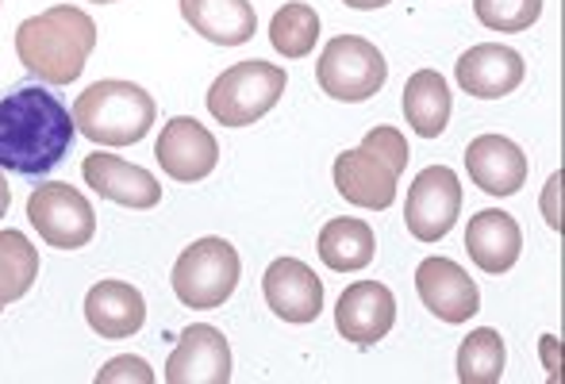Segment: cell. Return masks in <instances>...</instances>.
<instances>
[{
    "label": "cell",
    "mask_w": 565,
    "mask_h": 384,
    "mask_svg": "<svg viewBox=\"0 0 565 384\" xmlns=\"http://www.w3.org/2000/svg\"><path fill=\"white\" fill-rule=\"evenodd\" d=\"M320 258L328 269H335V274H358V269H365L373 262V254H377V238H373V227L365 220H350V215H342V220H331L323 223L320 231Z\"/></svg>",
    "instance_id": "7402d4cb"
},
{
    "label": "cell",
    "mask_w": 565,
    "mask_h": 384,
    "mask_svg": "<svg viewBox=\"0 0 565 384\" xmlns=\"http://www.w3.org/2000/svg\"><path fill=\"white\" fill-rule=\"evenodd\" d=\"M262 292L285 323H316L323 311V281L300 258H277L262 277Z\"/></svg>",
    "instance_id": "4fadbf2b"
},
{
    "label": "cell",
    "mask_w": 565,
    "mask_h": 384,
    "mask_svg": "<svg viewBox=\"0 0 565 384\" xmlns=\"http://www.w3.org/2000/svg\"><path fill=\"white\" fill-rule=\"evenodd\" d=\"M238 274H243V262L227 238H196L193 246L181 250L178 266H173V292L185 308L212 311L231 300Z\"/></svg>",
    "instance_id": "5b68a950"
},
{
    "label": "cell",
    "mask_w": 565,
    "mask_h": 384,
    "mask_svg": "<svg viewBox=\"0 0 565 384\" xmlns=\"http://www.w3.org/2000/svg\"><path fill=\"white\" fill-rule=\"evenodd\" d=\"M93 46H97V23L74 4H54L15 28V58L46 85L77 82Z\"/></svg>",
    "instance_id": "7a4b0ae2"
},
{
    "label": "cell",
    "mask_w": 565,
    "mask_h": 384,
    "mask_svg": "<svg viewBox=\"0 0 565 384\" xmlns=\"http://www.w3.org/2000/svg\"><path fill=\"white\" fill-rule=\"evenodd\" d=\"M185 23L216 46H243L258 31L250 0H181Z\"/></svg>",
    "instance_id": "ffe728a7"
},
{
    "label": "cell",
    "mask_w": 565,
    "mask_h": 384,
    "mask_svg": "<svg viewBox=\"0 0 565 384\" xmlns=\"http://www.w3.org/2000/svg\"><path fill=\"white\" fill-rule=\"evenodd\" d=\"M454 74H458V85L469 96H477V100H500V96L520 89L527 70H523V58L512 51V46L481 43V46H469V51L461 54Z\"/></svg>",
    "instance_id": "9a60e30c"
},
{
    "label": "cell",
    "mask_w": 565,
    "mask_h": 384,
    "mask_svg": "<svg viewBox=\"0 0 565 384\" xmlns=\"http://www.w3.org/2000/svg\"><path fill=\"white\" fill-rule=\"evenodd\" d=\"M28 220L54 250H82L97 235V215L93 204L66 181H46L35 185L28 196Z\"/></svg>",
    "instance_id": "52a82bcc"
},
{
    "label": "cell",
    "mask_w": 565,
    "mask_h": 384,
    "mask_svg": "<svg viewBox=\"0 0 565 384\" xmlns=\"http://www.w3.org/2000/svg\"><path fill=\"white\" fill-rule=\"evenodd\" d=\"M39 277V254L23 231H0V303H15Z\"/></svg>",
    "instance_id": "603a6c76"
},
{
    "label": "cell",
    "mask_w": 565,
    "mask_h": 384,
    "mask_svg": "<svg viewBox=\"0 0 565 384\" xmlns=\"http://www.w3.org/2000/svg\"><path fill=\"white\" fill-rule=\"evenodd\" d=\"M93 4H113V0H93Z\"/></svg>",
    "instance_id": "4dcf8cb0"
},
{
    "label": "cell",
    "mask_w": 565,
    "mask_h": 384,
    "mask_svg": "<svg viewBox=\"0 0 565 384\" xmlns=\"http://www.w3.org/2000/svg\"><path fill=\"white\" fill-rule=\"evenodd\" d=\"M396 323V296L381 281H354L335 303V327L354 346H377Z\"/></svg>",
    "instance_id": "30bf717a"
},
{
    "label": "cell",
    "mask_w": 565,
    "mask_h": 384,
    "mask_svg": "<svg viewBox=\"0 0 565 384\" xmlns=\"http://www.w3.org/2000/svg\"><path fill=\"white\" fill-rule=\"evenodd\" d=\"M466 170L489 196H515L527 185V154L504 135H477L466 147Z\"/></svg>",
    "instance_id": "5bb4252c"
},
{
    "label": "cell",
    "mask_w": 565,
    "mask_h": 384,
    "mask_svg": "<svg viewBox=\"0 0 565 384\" xmlns=\"http://www.w3.org/2000/svg\"><path fill=\"white\" fill-rule=\"evenodd\" d=\"M388 77V62L370 39L362 35H339L323 46L320 62H316V82L331 100L342 104H362L373 93H381Z\"/></svg>",
    "instance_id": "8992f818"
},
{
    "label": "cell",
    "mask_w": 565,
    "mask_h": 384,
    "mask_svg": "<svg viewBox=\"0 0 565 384\" xmlns=\"http://www.w3.org/2000/svg\"><path fill=\"white\" fill-rule=\"evenodd\" d=\"M82 173H85V185L97 192V196L135 207V212L158 207V200H162V185L154 181V173H147L142 166L124 162L116 154H89L82 162Z\"/></svg>",
    "instance_id": "2e32d148"
},
{
    "label": "cell",
    "mask_w": 565,
    "mask_h": 384,
    "mask_svg": "<svg viewBox=\"0 0 565 384\" xmlns=\"http://www.w3.org/2000/svg\"><path fill=\"white\" fill-rule=\"evenodd\" d=\"M473 15L489 31H527L543 15V0H473Z\"/></svg>",
    "instance_id": "484cf974"
},
{
    "label": "cell",
    "mask_w": 565,
    "mask_h": 384,
    "mask_svg": "<svg viewBox=\"0 0 565 384\" xmlns=\"http://www.w3.org/2000/svg\"><path fill=\"white\" fill-rule=\"evenodd\" d=\"M416 292L431 316L443 323H466L481 311V292L473 277L450 258H424L416 269Z\"/></svg>",
    "instance_id": "8fae6325"
},
{
    "label": "cell",
    "mask_w": 565,
    "mask_h": 384,
    "mask_svg": "<svg viewBox=\"0 0 565 384\" xmlns=\"http://www.w3.org/2000/svg\"><path fill=\"white\" fill-rule=\"evenodd\" d=\"M8 207H12V189H8L4 173H0V215H8Z\"/></svg>",
    "instance_id": "f546056e"
},
{
    "label": "cell",
    "mask_w": 565,
    "mask_h": 384,
    "mask_svg": "<svg viewBox=\"0 0 565 384\" xmlns=\"http://www.w3.org/2000/svg\"><path fill=\"white\" fill-rule=\"evenodd\" d=\"M74 111L43 85H15L0 96V170L43 178L74 142Z\"/></svg>",
    "instance_id": "6da1fadb"
},
{
    "label": "cell",
    "mask_w": 565,
    "mask_h": 384,
    "mask_svg": "<svg viewBox=\"0 0 565 384\" xmlns=\"http://www.w3.org/2000/svg\"><path fill=\"white\" fill-rule=\"evenodd\" d=\"M0 311H4V303H0Z\"/></svg>",
    "instance_id": "1f68e13d"
},
{
    "label": "cell",
    "mask_w": 565,
    "mask_h": 384,
    "mask_svg": "<svg viewBox=\"0 0 565 384\" xmlns=\"http://www.w3.org/2000/svg\"><path fill=\"white\" fill-rule=\"evenodd\" d=\"M285 85H289V77H285V70L274 66V62H258V58L238 62V66L224 70V74L212 82L209 111H212V119L224 127H250L277 108Z\"/></svg>",
    "instance_id": "277c9868"
},
{
    "label": "cell",
    "mask_w": 565,
    "mask_h": 384,
    "mask_svg": "<svg viewBox=\"0 0 565 384\" xmlns=\"http://www.w3.org/2000/svg\"><path fill=\"white\" fill-rule=\"evenodd\" d=\"M347 8H354V12H373V8H385L393 4V0H342Z\"/></svg>",
    "instance_id": "f1b7e54d"
},
{
    "label": "cell",
    "mask_w": 565,
    "mask_h": 384,
    "mask_svg": "<svg viewBox=\"0 0 565 384\" xmlns=\"http://www.w3.org/2000/svg\"><path fill=\"white\" fill-rule=\"evenodd\" d=\"M113 381H139V384H150L154 373L142 358H113L105 370L97 373V384H113Z\"/></svg>",
    "instance_id": "83f0119b"
},
{
    "label": "cell",
    "mask_w": 565,
    "mask_h": 384,
    "mask_svg": "<svg viewBox=\"0 0 565 384\" xmlns=\"http://www.w3.org/2000/svg\"><path fill=\"white\" fill-rule=\"evenodd\" d=\"M461 215V181L450 166H427L408 189L404 223L419 243H439L454 231Z\"/></svg>",
    "instance_id": "ba28073f"
},
{
    "label": "cell",
    "mask_w": 565,
    "mask_h": 384,
    "mask_svg": "<svg viewBox=\"0 0 565 384\" xmlns=\"http://www.w3.org/2000/svg\"><path fill=\"white\" fill-rule=\"evenodd\" d=\"M316 39H320V15L312 4H300V0L281 4V12L269 23V43L281 58H308Z\"/></svg>",
    "instance_id": "d4e9b609"
},
{
    "label": "cell",
    "mask_w": 565,
    "mask_h": 384,
    "mask_svg": "<svg viewBox=\"0 0 565 384\" xmlns=\"http://www.w3.org/2000/svg\"><path fill=\"white\" fill-rule=\"evenodd\" d=\"M154 158L162 166V173L181 185H196V181L212 178V170L220 166V142L204 124H196L193 116H173L158 135Z\"/></svg>",
    "instance_id": "9c48e42d"
},
{
    "label": "cell",
    "mask_w": 565,
    "mask_h": 384,
    "mask_svg": "<svg viewBox=\"0 0 565 384\" xmlns=\"http://www.w3.org/2000/svg\"><path fill=\"white\" fill-rule=\"evenodd\" d=\"M404 119L412 124V131L424 139H439L450 124V85L439 70H419L404 85Z\"/></svg>",
    "instance_id": "44dd1931"
},
{
    "label": "cell",
    "mask_w": 565,
    "mask_h": 384,
    "mask_svg": "<svg viewBox=\"0 0 565 384\" xmlns=\"http://www.w3.org/2000/svg\"><path fill=\"white\" fill-rule=\"evenodd\" d=\"M85 319L97 339H131L147 323V300L127 281H97L85 296Z\"/></svg>",
    "instance_id": "ac0fdd59"
},
{
    "label": "cell",
    "mask_w": 565,
    "mask_h": 384,
    "mask_svg": "<svg viewBox=\"0 0 565 384\" xmlns=\"http://www.w3.org/2000/svg\"><path fill=\"white\" fill-rule=\"evenodd\" d=\"M500 377H504V339L492 327H477L458 346V381L497 384Z\"/></svg>",
    "instance_id": "cb8c5ba5"
},
{
    "label": "cell",
    "mask_w": 565,
    "mask_h": 384,
    "mask_svg": "<svg viewBox=\"0 0 565 384\" xmlns=\"http://www.w3.org/2000/svg\"><path fill=\"white\" fill-rule=\"evenodd\" d=\"M362 150H370L377 162H385L396 178H401L404 166H408V158H412L408 142H404V135L396 131V127H373V131L362 139Z\"/></svg>",
    "instance_id": "4316f807"
},
{
    "label": "cell",
    "mask_w": 565,
    "mask_h": 384,
    "mask_svg": "<svg viewBox=\"0 0 565 384\" xmlns=\"http://www.w3.org/2000/svg\"><path fill=\"white\" fill-rule=\"evenodd\" d=\"M170 384H227L231 381V346L220 327L196 323L181 334L166 362Z\"/></svg>",
    "instance_id": "7c38bea8"
},
{
    "label": "cell",
    "mask_w": 565,
    "mask_h": 384,
    "mask_svg": "<svg viewBox=\"0 0 565 384\" xmlns=\"http://www.w3.org/2000/svg\"><path fill=\"white\" fill-rule=\"evenodd\" d=\"M466 250L481 274L500 277L520 262L523 231L508 212H500V207H484V212H477L473 220L466 223Z\"/></svg>",
    "instance_id": "e0dca14e"
},
{
    "label": "cell",
    "mask_w": 565,
    "mask_h": 384,
    "mask_svg": "<svg viewBox=\"0 0 565 384\" xmlns=\"http://www.w3.org/2000/svg\"><path fill=\"white\" fill-rule=\"evenodd\" d=\"M335 189L347 204L365 207V212H385L396 200V173L370 150H347L335 158Z\"/></svg>",
    "instance_id": "d6986e66"
},
{
    "label": "cell",
    "mask_w": 565,
    "mask_h": 384,
    "mask_svg": "<svg viewBox=\"0 0 565 384\" xmlns=\"http://www.w3.org/2000/svg\"><path fill=\"white\" fill-rule=\"evenodd\" d=\"M158 104L135 82H97L74 104V124L100 147H135L154 127Z\"/></svg>",
    "instance_id": "3957f363"
}]
</instances>
